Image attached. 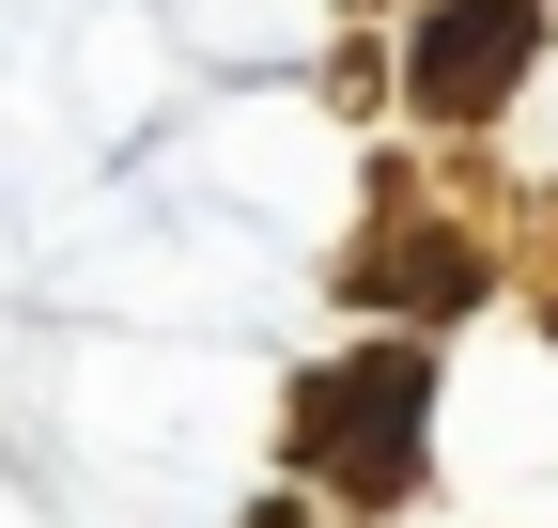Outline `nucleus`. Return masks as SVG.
<instances>
[{
  "instance_id": "f257e3e1",
  "label": "nucleus",
  "mask_w": 558,
  "mask_h": 528,
  "mask_svg": "<svg viewBox=\"0 0 558 528\" xmlns=\"http://www.w3.org/2000/svg\"><path fill=\"white\" fill-rule=\"evenodd\" d=\"M418 405H435V358L418 343H357L295 388V467L341 482V513H388L418 497Z\"/></svg>"
},
{
  "instance_id": "f03ea898",
  "label": "nucleus",
  "mask_w": 558,
  "mask_h": 528,
  "mask_svg": "<svg viewBox=\"0 0 558 528\" xmlns=\"http://www.w3.org/2000/svg\"><path fill=\"white\" fill-rule=\"evenodd\" d=\"M527 62H543V0H435L418 47H403V109L481 124V109L527 94Z\"/></svg>"
}]
</instances>
